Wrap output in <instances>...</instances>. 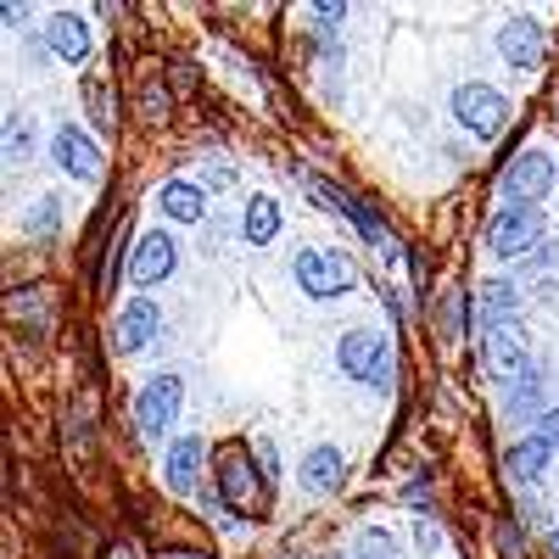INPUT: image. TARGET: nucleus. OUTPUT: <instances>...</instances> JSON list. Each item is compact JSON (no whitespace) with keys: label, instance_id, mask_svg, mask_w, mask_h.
Returning <instances> with one entry per match:
<instances>
[{"label":"nucleus","instance_id":"473e14b6","mask_svg":"<svg viewBox=\"0 0 559 559\" xmlns=\"http://www.w3.org/2000/svg\"><path fill=\"white\" fill-rule=\"evenodd\" d=\"M179 559H197V554H179Z\"/></svg>","mask_w":559,"mask_h":559},{"label":"nucleus","instance_id":"c756f323","mask_svg":"<svg viewBox=\"0 0 559 559\" xmlns=\"http://www.w3.org/2000/svg\"><path fill=\"white\" fill-rule=\"evenodd\" d=\"M102 559H134V554H129V548H107Z\"/></svg>","mask_w":559,"mask_h":559},{"label":"nucleus","instance_id":"ddd939ff","mask_svg":"<svg viewBox=\"0 0 559 559\" xmlns=\"http://www.w3.org/2000/svg\"><path fill=\"white\" fill-rule=\"evenodd\" d=\"M498 51H503V62H515V68H537L543 62V28L526 23V17H509L503 34H498Z\"/></svg>","mask_w":559,"mask_h":559},{"label":"nucleus","instance_id":"dca6fc26","mask_svg":"<svg viewBox=\"0 0 559 559\" xmlns=\"http://www.w3.org/2000/svg\"><path fill=\"white\" fill-rule=\"evenodd\" d=\"M302 481H308V492H336L342 481H347V459L336 453V448H308L302 453Z\"/></svg>","mask_w":559,"mask_h":559},{"label":"nucleus","instance_id":"39448f33","mask_svg":"<svg viewBox=\"0 0 559 559\" xmlns=\"http://www.w3.org/2000/svg\"><path fill=\"white\" fill-rule=\"evenodd\" d=\"M453 118L471 129V134H481V140H498L503 123H509V102H503V90L471 79V84L453 90Z\"/></svg>","mask_w":559,"mask_h":559},{"label":"nucleus","instance_id":"f03ea898","mask_svg":"<svg viewBox=\"0 0 559 559\" xmlns=\"http://www.w3.org/2000/svg\"><path fill=\"white\" fill-rule=\"evenodd\" d=\"M481 358H487V376L498 381V386H509V392H515L526 376H532V353H526V331H521V324L515 319H498V324H487V331H481Z\"/></svg>","mask_w":559,"mask_h":559},{"label":"nucleus","instance_id":"5701e85b","mask_svg":"<svg viewBox=\"0 0 559 559\" xmlns=\"http://www.w3.org/2000/svg\"><path fill=\"white\" fill-rule=\"evenodd\" d=\"M90 107H96V123L112 129V102H107V84L102 79H90Z\"/></svg>","mask_w":559,"mask_h":559},{"label":"nucleus","instance_id":"c85d7f7f","mask_svg":"<svg viewBox=\"0 0 559 559\" xmlns=\"http://www.w3.org/2000/svg\"><path fill=\"white\" fill-rule=\"evenodd\" d=\"M414 537H419V548H426V554H431V548H437V543H442V532H437V526H419V532H414Z\"/></svg>","mask_w":559,"mask_h":559},{"label":"nucleus","instance_id":"6ab92c4d","mask_svg":"<svg viewBox=\"0 0 559 559\" xmlns=\"http://www.w3.org/2000/svg\"><path fill=\"white\" fill-rule=\"evenodd\" d=\"M481 319L487 324H498V319H515V286L509 280H481Z\"/></svg>","mask_w":559,"mask_h":559},{"label":"nucleus","instance_id":"4be33fe9","mask_svg":"<svg viewBox=\"0 0 559 559\" xmlns=\"http://www.w3.org/2000/svg\"><path fill=\"white\" fill-rule=\"evenodd\" d=\"M358 559H392V537L369 526V532L358 537Z\"/></svg>","mask_w":559,"mask_h":559},{"label":"nucleus","instance_id":"0eeeda50","mask_svg":"<svg viewBox=\"0 0 559 559\" xmlns=\"http://www.w3.org/2000/svg\"><path fill=\"white\" fill-rule=\"evenodd\" d=\"M179 403H185V386L174 376H152L134 397V426L146 437H168V426L179 419Z\"/></svg>","mask_w":559,"mask_h":559},{"label":"nucleus","instance_id":"1a4fd4ad","mask_svg":"<svg viewBox=\"0 0 559 559\" xmlns=\"http://www.w3.org/2000/svg\"><path fill=\"white\" fill-rule=\"evenodd\" d=\"M179 263V247L168 241V229H152V236H140L134 258H129V280L134 286H157V280H168Z\"/></svg>","mask_w":559,"mask_h":559},{"label":"nucleus","instance_id":"393cba45","mask_svg":"<svg viewBox=\"0 0 559 559\" xmlns=\"http://www.w3.org/2000/svg\"><path fill=\"white\" fill-rule=\"evenodd\" d=\"M252 453H258V464H263V481H274V464H280V459H274V442H269V437H258V442H252Z\"/></svg>","mask_w":559,"mask_h":559},{"label":"nucleus","instance_id":"f3484780","mask_svg":"<svg viewBox=\"0 0 559 559\" xmlns=\"http://www.w3.org/2000/svg\"><path fill=\"white\" fill-rule=\"evenodd\" d=\"M157 207L179 224H202V191L197 185H185V179H168L163 191H157Z\"/></svg>","mask_w":559,"mask_h":559},{"label":"nucleus","instance_id":"f257e3e1","mask_svg":"<svg viewBox=\"0 0 559 559\" xmlns=\"http://www.w3.org/2000/svg\"><path fill=\"white\" fill-rule=\"evenodd\" d=\"M218 498H224L229 515H241V521H258L269 509V487L258 481V453L247 442L218 448Z\"/></svg>","mask_w":559,"mask_h":559},{"label":"nucleus","instance_id":"aec40b11","mask_svg":"<svg viewBox=\"0 0 559 559\" xmlns=\"http://www.w3.org/2000/svg\"><path fill=\"white\" fill-rule=\"evenodd\" d=\"M23 157H28V123H23V118L12 112V118H7V163L17 168Z\"/></svg>","mask_w":559,"mask_h":559},{"label":"nucleus","instance_id":"7ed1b4c3","mask_svg":"<svg viewBox=\"0 0 559 559\" xmlns=\"http://www.w3.org/2000/svg\"><path fill=\"white\" fill-rule=\"evenodd\" d=\"M292 274H297V286L313 297V302H331V297H347L353 292V263L342 252H324V247H302L292 258Z\"/></svg>","mask_w":559,"mask_h":559},{"label":"nucleus","instance_id":"7c9ffc66","mask_svg":"<svg viewBox=\"0 0 559 559\" xmlns=\"http://www.w3.org/2000/svg\"><path fill=\"white\" fill-rule=\"evenodd\" d=\"M554 559H559V526H554Z\"/></svg>","mask_w":559,"mask_h":559},{"label":"nucleus","instance_id":"2f4dec72","mask_svg":"<svg viewBox=\"0 0 559 559\" xmlns=\"http://www.w3.org/2000/svg\"><path fill=\"white\" fill-rule=\"evenodd\" d=\"M554 123H559V96H554Z\"/></svg>","mask_w":559,"mask_h":559},{"label":"nucleus","instance_id":"9b49d317","mask_svg":"<svg viewBox=\"0 0 559 559\" xmlns=\"http://www.w3.org/2000/svg\"><path fill=\"white\" fill-rule=\"evenodd\" d=\"M157 324H163V308H157L152 297H134V302H123V313H118V347H123V353L152 347Z\"/></svg>","mask_w":559,"mask_h":559},{"label":"nucleus","instance_id":"6e6552de","mask_svg":"<svg viewBox=\"0 0 559 559\" xmlns=\"http://www.w3.org/2000/svg\"><path fill=\"white\" fill-rule=\"evenodd\" d=\"M51 152H57V168L68 174V179H84V185H96L102 179V146L90 134H79L73 123L68 129H57V140H51Z\"/></svg>","mask_w":559,"mask_h":559},{"label":"nucleus","instance_id":"a878e982","mask_svg":"<svg viewBox=\"0 0 559 559\" xmlns=\"http://www.w3.org/2000/svg\"><path fill=\"white\" fill-rule=\"evenodd\" d=\"M498 537H503V554H509V559H526V548H521V532H515V521H503V526H498Z\"/></svg>","mask_w":559,"mask_h":559},{"label":"nucleus","instance_id":"f8f14e48","mask_svg":"<svg viewBox=\"0 0 559 559\" xmlns=\"http://www.w3.org/2000/svg\"><path fill=\"white\" fill-rule=\"evenodd\" d=\"M45 45H51L62 62L79 68V62L90 57V45H96V39H90V23H84L79 12H57L51 23H45Z\"/></svg>","mask_w":559,"mask_h":559},{"label":"nucleus","instance_id":"20e7f679","mask_svg":"<svg viewBox=\"0 0 559 559\" xmlns=\"http://www.w3.org/2000/svg\"><path fill=\"white\" fill-rule=\"evenodd\" d=\"M336 364L347 369L353 381H369V386H381V392L392 386V347L376 331H347L342 347H336Z\"/></svg>","mask_w":559,"mask_h":559},{"label":"nucleus","instance_id":"9d476101","mask_svg":"<svg viewBox=\"0 0 559 559\" xmlns=\"http://www.w3.org/2000/svg\"><path fill=\"white\" fill-rule=\"evenodd\" d=\"M548 185H554V163H548L543 152H521L515 163L503 168V191H509V202H537Z\"/></svg>","mask_w":559,"mask_h":559},{"label":"nucleus","instance_id":"2eb2a0df","mask_svg":"<svg viewBox=\"0 0 559 559\" xmlns=\"http://www.w3.org/2000/svg\"><path fill=\"white\" fill-rule=\"evenodd\" d=\"M503 471H509V481H515V487H537L543 471H548V442L543 437H521L515 448L503 453Z\"/></svg>","mask_w":559,"mask_h":559},{"label":"nucleus","instance_id":"a211bd4d","mask_svg":"<svg viewBox=\"0 0 559 559\" xmlns=\"http://www.w3.org/2000/svg\"><path fill=\"white\" fill-rule=\"evenodd\" d=\"M241 236H247L252 247H263V241H274V236H280V207H274V197H252V202H247Z\"/></svg>","mask_w":559,"mask_h":559},{"label":"nucleus","instance_id":"4468645a","mask_svg":"<svg viewBox=\"0 0 559 559\" xmlns=\"http://www.w3.org/2000/svg\"><path fill=\"white\" fill-rule=\"evenodd\" d=\"M202 459H207L202 437H174V448H168V464H163L168 492H191V487H197V471H202Z\"/></svg>","mask_w":559,"mask_h":559},{"label":"nucleus","instance_id":"bb28decb","mask_svg":"<svg viewBox=\"0 0 559 559\" xmlns=\"http://www.w3.org/2000/svg\"><path fill=\"white\" fill-rule=\"evenodd\" d=\"M554 263H559V247H554V241H548V247H532V252H526V269H554Z\"/></svg>","mask_w":559,"mask_h":559},{"label":"nucleus","instance_id":"cd10ccee","mask_svg":"<svg viewBox=\"0 0 559 559\" xmlns=\"http://www.w3.org/2000/svg\"><path fill=\"white\" fill-rule=\"evenodd\" d=\"M537 437H543L548 448H559V408H548V414H543V426H537Z\"/></svg>","mask_w":559,"mask_h":559},{"label":"nucleus","instance_id":"b1692460","mask_svg":"<svg viewBox=\"0 0 559 559\" xmlns=\"http://www.w3.org/2000/svg\"><path fill=\"white\" fill-rule=\"evenodd\" d=\"M202 185H207V191L218 197V191H229V185H236V168H224V163H207V168H202Z\"/></svg>","mask_w":559,"mask_h":559},{"label":"nucleus","instance_id":"412c9836","mask_svg":"<svg viewBox=\"0 0 559 559\" xmlns=\"http://www.w3.org/2000/svg\"><path fill=\"white\" fill-rule=\"evenodd\" d=\"M57 213H62L57 197H45V202L34 207V218H28V236H39V241H45V236H57Z\"/></svg>","mask_w":559,"mask_h":559},{"label":"nucleus","instance_id":"423d86ee","mask_svg":"<svg viewBox=\"0 0 559 559\" xmlns=\"http://www.w3.org/2000/svg\"><path fill=\"white\" fill-rule=\"evenodd\" d=\"M537 241H543V213H537V202H509V207L492 218V229H487V247H492L498 258H526Z\"/></svg>","mask_w":559,"mask_h":559}]
</instances>
